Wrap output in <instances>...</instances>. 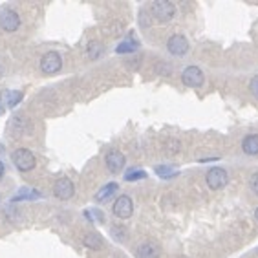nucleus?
Returning a JSON list of instances; mask_svg holds the SVG:
<instances>
[{
    "label": "nucleus",
    "instance_id": "f3484780",
    "mask_svg": "<svg viewBox=\"0 0 258 258\" xmlns=\"http://www.w3.org/2000/svg\"><path fill=\"white\" fill-rule=\"evenodd\" d=\"M41 198V194L39 192H35L33 189H20V192L18 194H15L11 198L13 204H17V202H24V200H37Z\"/></svg>",
    "mask_w": 258,
    "mask_h": 258
},
{
    "label": "nucleus",
    "instance_id": "6e6552de",
    "mask_svg": "<svg viewBox=\"0 0 258 258\" xmlns=\"http://www.w3.org/2000/svg\"><path fill=\"white\" fill-rule=\"evenodd\" d=\"M104 163H106V168H108L112 174H119L121 170L125 168V156H123V152H119L117 149H112L106 152V156H104Z\"/></svg>",
    "mask_w": 258,
    "mask_h": 258
},
{
    "label": "nucleus",
    "instance_id": "7ed1b4c3",
    "mask_svg": "<svg viewBox=\"0 0 258 258\" xmlns=\"http://www.w3.org/2000/svg\"><path fill=\"white\" fill-rule=\"evenodd\" d=\"M205 181H207V187L210 191H220L229 183V174L227 170L222 167H212L207 170L205 174Z\"/></svg>",
    "mask_w": 258,
    "mask_h": 258
},
{
    "label": "nucleus",
    "instance_id": "f8f14e48",
    "mask_svg": "<svg viewBox=\"0 0 258 258\" xmlns=\"http://www.w3.org/2000/svg\"><path fill=\"white\" fill-rule=\"evenodd\" d=\"M159 255H161L159 247L156 244H152V242H145L136 249V257L138 258H159Z\"/></svg>",
    "mask_w": 258,
    "mask_h": 258
},
{
    "label": "nucleus",
    "instance_id": "9d476101",
    "mask_svg": "<svg viewBox=\"0 0 258 258\" xmlns=\"http://www.w3.org/2000/svg\"><path fill=\"white\" fill-rule=\"evenodd\" d=\"M167 50L176 57H181V55H185L189 52V41L181 33H176L167 41Z\"/></svg>",
    "mask_w": 258,
    "mask_h": 258
},
{
    "label": "nucleus",
    "instance_id": "aec40b11",
    "mask_svg": "<svg viewBox=\"0 0 258 258\" xmlns=\"http://www.w3.org/2000/svg\"><path fill=\"white\" fill-rule=\"evenodd\" d=\"M112 234L115 240H125L126 238V229L123 225H112Z\"/></svg>",
    "mask_w": 258,
    "mask_h": 258
},
{
    "label": "nucleus",
    "instance_id": "2eb2a0df",
    "mask_svg": "<svg viewBox=\"0 0 258 258\" xmlns=\"http://www.w3.org/2000/svg\"><path fill=\"white\" fill-rule=\"evenodd\" d=\"M83 244L88 247V249H94V251H99V249H103V246H104L103 238L97 233H88L86 234V236L83 238Z\"/></svg>",
    "mask_w": 258,
    "mask_h": 258
},
{
    "label": "nucleus",
    "instance_id": "4468645a",
    "mask_svg": "<svg viewBox=\"0 0 258 258\" xmlns=\"http://www.w3.org/2000/svg\"><path fill=\"white\" fill-rule=\"evenodd\" d=\"M117 189H119V185L115 181H110L106 185H103L96 194V202H106V200L112 198L115 192H117Z\"/></svg>",
    "mask_w": 258,
    "mask_h": 258
},
{
    "label": "nucleus",
    "instance_id": "412c9836",
    "mask_svg": "<svg viewBox=\"0 0 258 258\" xmlns=\"http://www.w3.org/2000/svg\"><path fill=\"white\" fill-rule=\"evenodd\" d=\"M167 152H170V154L180 152V141H178V139H170V141H167Z\"/></svg>",
    "mask_w": 258,
    "mask_h": 258
},
{
    "label": "nucleus",
    "instance_id": "4be33fe9",
    "mask_svg": "<svg viewBox=\"0 0 258 258\" xmlns=\"http://www.w3.org/2000/svg\"><path fill=\"white\" fill-rule=\"evenodd\" d=\"M249 90H251V94L258 99V75H255V77L251 79V83H249Z\"/></svg>",
    "mask_w": 258,
    "mask_h": 258
},
{
    "label": "nucleus",
    "instance_id": "f03ea898",
    "mask_svg": "<svg viewBox=\"0 0 258 258\" xmlns=\"http://www.w3.org/2000/svg\"><path fill=\"white\" fill-rule=\"evenodd\" d=\"M11 161H13V165L20 170V172H30V170H33L35 165H37V159H35V156H33V152L28 150V149L13 150Z\"/></svg>",
    "mask_w": 258,
    "mask_h": 258
},
{
    "label": "nucleus",
    "instance_id": "f257e3e1",
    "mask_svg": "<svg viewBox=\"0 0 258 258\" xmlns=\"http://www.w3.org/2000/svg\"><path fill=\"white\" fill-rule=\"evenodd\" d=\"M150 13L157 22H170L176 15V6L168 0H156L150 4Z\"/></svg>",
    "mask_w": 258,
    "mask_h": 258
},
{
    "label": "nucleus",
    "instance_id": "b1692460",
    "mask_svg": "<svg viewBox=\"0 0 258 258\" xmlns=\"http://www.w3.org/2000/svg\"><path fill=\"white\" fill-rule=\"evenodd\" d=\"M4 172H6V167H4V161H0V180L4 178Z\"/></svg>",
    "mask_w": 258,
    "mask_h": 258
},
{
    "label": "nucleus",
    "instance_id": "20e7f679",
    "mask_svg": "<svg viewBox=\"0 0 258 258\" xmlns=\"http://www.w3.org/2000/svg\"><path fill=\"white\" fill-rule=\"evenodd\" d=\"M20 28V15L11 7H2L0 9V30L13 33Z\"/></svg>",
    "mask_w": 258,
    "mask_h": 258
},
{
    "label": "nucleus",
    "instance_id": "1a4fd4ad",
    "mask_svg": "<svg viewBox=\"0 0 258 258\" xmlns=\"http://www.w3.org/2000/svg\"><path fill=\"white\" fill-rule=\"evenodd\" d=\"M181 83L189 88H200L204 84V72L198 66H189L181 73Z\"/></svg>",
    "mask_w": 258,
    "mask_h": 258
},
{
    "label": "nucleus",
    "instance_id": "393cba45",
    "mask_svg": "<svg viewBox=\"0 0 258 258\" xmlns=\"http://www.w3.org/2000/svg\"><path fill=\"white\" fill-rule=\"evenodd\" d=\"M255 218H257V222H258V207L255 209Z\"/></svg>",
    "mask_w": 258,
    "mask_h": 258
},
{
    "label": "nucleus",
    "instance_id": "9b49d317",
    "mask_svg": "<svg viewBox=\"0 0 258 258\" xmlns=\"http://www.w3.org/2000/svg\"><path fill=\"white\" fill-rule=\"evenodd\" d=\"M22 97H24V94L20 90H2L0 92V103L4 104V108H9V110L15 108L18 103L22 101Z\"/></svg>",
    "mask_w": 258,
    "mask_h": 258
},
{
    "label": "nucleus",
    "instance_id": "5701e85b",
    "mask_svg": "<svg viewBox=\"0 0 258 258\" xmlns=\"http://www.w3.org/2000/svg\"><path fill=\"white\" fill-rule=\"evenodd\" d=\"M249 187H251V191L255 192L258 196V172L257 174H253L251 176V181H249Z\"/></svg>",
    "mask_w": 258,
    "mask_h": 258
},
{
    "label": "nucleus",
    "instance_id": "dca6fc26",
    "mask_svg": "<svg viewBox=\"0 0 258 258\" xmlns=\"http://www.w3.org/2000/svg\"><path fill=\"white\" fill-rule=\"evenodd\" d=\"M139 48V42L136 39H126L123 41L121 44H117V48H115V53H132L136 50Z\"/></svg>",
    "mask_w": 258,
    "mask_h": 258
},
{
    "label": "nucleus",
    "instance_id": "0eeeda50",
    "mask_svg": "<svg viewBox=\"0 0 258 258\" xmlns=\"http://www.w3.org/2000/svg\"><path fill=\"white\" fill-rule=\"evenodd\" d=\"M112 210H114V214L117 218H121V220H126V218L132 216L134 212V202L130 196H126V194H123V196H119V198L114 202V207H112Z\"/></svg>",
    "mask_w": 258,
    "mask_h": 258
},
{
    "label": "nucleus",
    "instance_id": "a878e982",
    "mask_svg": "<svg viewBox=\"0 0 258 258\" xmlns=\"http://www.w3.org/2000/svg\"><path fill=\"white\" fill-rule=\"evenodd\" d=\"M0 114H2V108H0Z\"/></svg>",
    "mask_w": 258,
    "mask_h": 258
},
{
    "label": "nucleus",
    "instance_id": "423d86ee",
    "mask_svg": "<svg viewBox=\"0 0 258 258\" xmlns=\"http://www.w3.org/2000/svg\"><path fill=\"white\" fill-rule=\"evenodd\" d=\"M75 194V185H73V181L66 176H62L59 180L53 183V196L59 200H70Z\"/></svg>",
    "mask_w": 258,
    "mask_h": 258
},
{
    "label": "nucleus",
    "instance_id": "39448f33",
    "mask_svg": "<svg viewBox=\"0 0 258 258\" xmlns=\"http://www.w3.org/2000/svg\"><path fill=\"white\" fill-rule=\"evenodd\" d=\"M62 68V57L57 52H48L41 57V72L46 75H53L59 73Z\"/></svg>",
    "mask_w": 258,
    "mask_h": 258
},
{
    "label": "nucleus",
    "instance_id": "6ab92c4d",
    "mask_svg": "<svg viewBox=\"0 0 258 258\" xmlns=\"http://www.w3.org/2000/svg\"><path fill=\"white\" fill-rule=\"evenodd\" d=\"M145 178H147V172L141 170V168H130V170H126V174H125V181H130V183L145 180Z\"/></svg>",
    "mask_w": 258,
    "mask_h": 258
},
{
    "label": "nucleus",
    "instance_id": "a211bd4d",
    "mask_svg": "<svg viewBox=\"0 0 258 258\" xmlns=\"http://www.w3.org/2000/svg\"><path fill=\"white\" fill-rule=\"evenodd\" d=\"M154 170H156V174L159 176V178H163V180H170V178L178 176V170H176L174 167H170V165H157Z\"/></svg>",
    "mask_w": 258,
    "mask_h": 258
},
{
    "label": "nucleus",
    "instance_id": "ddd939ff",
    "mask_svg": "<svg viewBox=\"0 0 258 258\" xmlns=\"http://www.w3.org/2000/svg\"><path fill=\"white\" fill-rule=\"evenodd\" d=\"M242 150L247 156H258V134H249L242 141Z\"/></svg>",
    "mask_w": 258,
    "mask_h": 258
}]
</instances>
